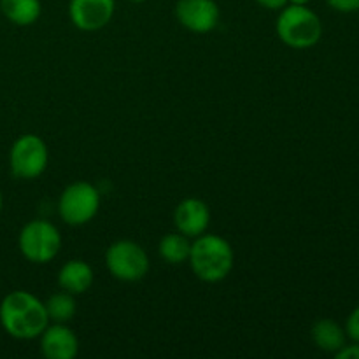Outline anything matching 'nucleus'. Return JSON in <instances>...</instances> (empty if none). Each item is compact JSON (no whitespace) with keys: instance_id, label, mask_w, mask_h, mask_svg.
Here are the masks:
<instances>
[{"instance_id":"nucleus-21","label":"nucleus","mask_w":359,"mask_h":359,"mask_svg":"<svg viewBox=\"0 0 359 359\" xmlns=\"http://www.w3.org/2000/svg\"><path fill=\"white\" fill-rule=\"evenodd\" d=\"M290 4H297V6H307L311 0H287Z\"/></svg>"},{"instance_id":"nucleus-7","label":"nucleus","mask_w":359,"mask_h":359,"mask_svg":"<svg viewBox=\"0 0 359 359\" xmlns=\"http://www.w3.org/2000/svg\"><path fill=\"white\" fill-rule=\"evenodd\" d=\"M105 265L114 279L137 283L149 272V258L140 244L133 241H118L105 252Z\"/></svg>"},{"instance_id":"nucleus-1","label":"nucleus","mask_w":359,"mask_h":359,"mask_svg":"<svg viewBox=\"0 0 359 359\" xmlns=\"http://www.w3.org/2000/svg\"><path fill=\"white\" fill-rule=\"evenodd\" d=\"M0 325L13 339H39L49 325L44 302L39 300L30 291H11L0 302Z\"/></svg>"},{"instance_id":"nucleus-16","label":"nucleus","mask_w":359,"mask_h":359,"mask_svg":"<svg viewBox=\"0 0 359 359\" xmlns=\"http://www.w3.org/2000/svg\"><path fill=\"white\" fill-rule=\"evenodd\" d=\"M44 305L49 323H62V325H67L69 321H72L77 312L76 298H74L72 293H67V291H60V293L51 294L44 302Z\"/></svg>"},{"instance_id":"nucleus-10","label":"nucleus","mask_w":359,"mask_h":359,"mask_svg":"<svg viewBox=\"0 0 359 359\" xmlns=\"http://www.w3.org/2000/svg\"><path fill=\"white\" fill-rule=\"evenodd\" d=\"M41 351L48 359H74L79 353L77 335L62 323L46 326L41 333Z\"/></svg>"},{"instance_id":"nucleus-23","label":"nucleus","mask_w":359,"mask_h":359,"mask_svg":"<svg viewBox=\"0 0 359 359\" xmlns=\"http://www.w3.org/2000/svg\"><path fill=\"white\" fill-rule=\"evenodd\" d=\"M128 2H135V4H140V2H146V0H128Z\"/></svg>"},{"instance_id":"nucleus-8","label":"nucleus","mask_w":359,"mask_h":359,"mask_svg":"<svg viewBox=\"0 0 359 359\" xmlns=\"http://www.w3.org/2000/svg\"><path fill=\"white\" fill-rule=\"evenodd\" d=\"M175 18L186 30L207 34L217 27L221 11L216 0H179L175 4Z\"/></svg>"},{"instance_id":"nucleus-9","label":"nucleus","mask_w":359,"mask_h":359,"mask_svg":"<svg viewBox=\"0 0 359 359\" xmlns=\"http://www.w3.org/2000/svg\"><path fill=\"white\" fill-rule=\"evenodd\" d=\"M116 0H70L69 16L74 27L83 32H97L111 23Z\"/></svg>"},{"instance_id":"nucleus-17","label":"nucleus","mask_w":359,"mask_h":359,"mask_svg":"<svg viewBox=\"0 0 359 359\" xmlns=\"http://www.w3.org/2000/svg\"><path fill=\"white\" fill-rule=\"evenodd\" d=\"M326 4L337 13L351 14L359 11V0H326Z\"/></svg>"},{"instance_id":"nucleus-22","label":"nucleus","mask_w":359,"mask_h":359,"mask_svg":"<svg viewBox=\"0 0 359 359\" xmlns=\"http://www.w3.org/2000/svg\"><path fill=\"white\" fill-rule=\"evenodd\" d=\"M2 207H4V198H2V193H0V212H2Z\"/></svg>"},{"instance_id":"nucleus-11","label":"nucleus","mask_w":359,"mask_h":359,"mask_svg":"<svg viewBox=\"0 0 359 359\" xmlns=\"http://www.w3.org/2000/svg\"><path fill=\"white\" fill-rule=\"evenodd\" d=\"M210 223V210L203 200L186 198L175 207L174 224L186 237L196 238L205 233Z\"/></svg>"},{"instance_id":"nucleus-19","label":"nucleus","mask_w":359,"mask_h":359,"mask_svg":"<svg viewBox=\"0 0 359 359\" xmlns=\"http://www.w3.org/2000/svg\"><path fill=\"white\" fill-rule=\"evenodd\" d=\"M337 359H359V344L353 342L351 346H344L339 353H335Z\"/></svg>"},{"instance_id":"nucleus-18","label":"nucleus","mask_w":359,"mask_h":359,"mask_svg":"<svg viewBox=\"0 0 359 359\" xmlns=\"http://www.w3.org/2000/svg\"><path fill=\"white\" fill-rule=\"evenodd\" d=\"M346 333L353 342L359 344V305L349 314L346 323Z\"/></svg>"},{"instance_id":"nucleus-3","label":"nucleus","mask_w":359,"mask_h":359,"mask_svg":"<svg viewBox=\"0 0 359 359\" xmlns=\"http://www.w3.org/2000/svg\"><path fill=\"white\" fill-rule=\"evenodd\" d=\"M277 35L293 49H307L318 44L323 35V23L307 6L287 4L280 9L276 25Z\"/></svg>"},{"instance_id":"nucleus-5","label":"nucleus","mask_w":359,"mask_h":359,"mask_svg":"<svg viewBox=\"0 0 359 359\" xmlns=\"http://www.w3.org/2000/svg\"><path fill=\"white\" fill-rule=\"evenodd\" d=\"M100 209V193L91 182L77 181L67 186L58 200V214L70 226H83L95 219Z\"/></svg>"},{"instance_id":"nucleus-2","label":"nucleus","mask_w":359,"mask_h":359,"mask_svg":"<svg viewBox=\"0 0 359 359\" xmlns=\"http://www.w3.org/2000/svg\"><path fill=\"white\" fill-rule=\"evenodd\" d=\"M189 266L203 283H219L230 276L235 263L233 249L226 238L212 233H202L191 242Z\"/></svg>"},{"instance_id":"nucleus-13","label":"nucleus","mask_w":359,"mask_h":359,"mask_svg":"<svg viewBox=\"0 0 359 359\" xmlns=\"http://www.w3.org/2000/svg\"><path fill=\"white\" fill-rule=\"evenodd\" d=\"M312 340L325 353H339L347 344V333L333 319H319L312 326Z\"/></svg>"},{"instance_id":"nucleus-20","label":"nucleus","mask_w":359,"mask_h":359,"mask_svg":"<svg viewBox=\"0 0 359 359\" xmlns=\"http://www.w3.org/2000/svg\"><path fill=\"white\" fill-rule=\"evenodd\" d=\"M256 2L269 11H280L283 7H286L290 4L287 0H256Z\"/></svg>"},{"instance_id":"nucleus-14","label":"nucleus","mask_w":359,"mask_h":359,"mask_svg":"<svg viewBox=\"0 0 359 359\" xmlns=\"http://www.w3.org/2000/svg\"><path fill=\"white\" fill-rule=\"evenodd\" d=\"M0 11L11 23L30 27L41 18V0H0Z\"/></svg>"},{"instance_id":"nucleus-6","label":"nucleus","mask_w":359,"mask_h":359,"mask_svg":"<svg viewBox=\"0 0 359 359\" xmlns=\"http://www.w3.org/2000/svg\"><path fill=\"white\" fill-rule=\"evenodd\" d=\"M49 151L44 140L34 133H25L14 140L9 153V167L14 177L32 181L48 168Z\"/></svg>"},{"instance_id":"nucleus-4","label":"nucleus","mask_w":359,"mask_h":359,"mask_svg":"<svg viewBox=\"0 0 359 359\" xmlns=\"http://www.w3.org/2000/svg\"><path fill=\"white\" fill-rule=\"evenodd\" d=\"M18 248L28 262L46 265L58 256L62 249V235L49 221L34 219L21 228Z\"/></svg>"},{"instance_id":"nucleus-12","label":"nucleus","mask_w":359,"mask_h":359,"mask_svg":"<svg viewBox=\"0 0 359 359\" xmlns=\"http://www.w3.org/2000/svg\"><path fill=\"white\" fill-rule=\"evenodd\" d=\"M95 280L93 269L83 259H70L60 269L58 284L63 291L72 294H83Z\"/></svg>"},{"instance_id":"nucleus-15","label":"nucleus","mask_w":359,"mask_h":359,"mask_svg":"<svg viewBox=\"0 0 359 359\" xmlns=\"http://www.w3.org/2000/svg\"><path fill=\"white\" fill-rule=\"evenodd\" d=\"M158 252H160L161 259H165L170 265H181V263H186L189 259L191 241L184 233H181V231L168 233L160 241Z\"/></svg>"}]
</instances>
